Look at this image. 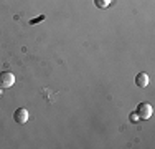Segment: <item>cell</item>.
Returning <instances> with one entry per match:
<instances>
[{"label": "cell", "instance_id": "cell-4", "mask_svg": "<svg viewBox=\"0 0 155 149\" xmlns=\"http://www.w3.org/2000/svg\"><path fill=\"white\" fill-rule=\"evenodd\" d=\"M135 85H137L139 88H145L147 85H149V74L147 73H139L137 76H135Z\"/></svg>", "mask_w": 155, "mask_h": 149}, {"label": "cell", "instance_id": "cell-3", "mask_svg": "<svg viewBox=\"0 0 155 149\" xmlns=\"http://www.w3.org/2000/svg\"><path fill=\"white\" fill-rule=\"evenodd\" d=\"M28 111L25 109V108H18V109H15V113H13V119L18 123V124H23V123L28 121Z\"/></svg>", "mask_w": 155, "mask_h": 149}, {"label": "cell", "instance_id": "cell-7", "mask_svg": "<svg viewBox=\"0 0 155 149\" xmlns=\"http://www.w3.org/2000/svg\"><path fill=\"white\" fill-rule=\"evenodd\" d=\"M41 20H45V15H40V17L33 18V20L30 22V25H35V23H38V22H41Z\"/></svg>", "mask_w": 155, "mask_h": 149}, {"label": "cell", "instance_id": "cell-8", "mask_svg": "<svg viewBox=\"0 0 155 149\" xmlns=\"http://www.w3.org/2000/svg\"><path fill=\"white\" fill-rule=\"evenodd\" d=\"M0 95H2V88H0Z\"/></svg>", "mask_w": 155, "mask_h": 149}, {"label": "cell", "instance_id": "cell-5", "mask_svg": "<svg viewBox=\"0 0 155 149\" xmlns=\"http://www.w3.org/2000/svg\"><path fill=\"white\" fill-rule=\"evenodd\" d=\"M94 3H96V7H97V9H107V7L110 5V3H112V0H94Z\"/></svg>", "mask_w": 155, "mask_h": 149}, {"label": "cell", "instance_id": "cell-1", "mask_svg": "<svg viewBox=\"0 0 155 149\" xmlns=\"http://www.w3.org/2000/svg\"><path fill=\"white\" fill-rule=\"evenodd\" d=\"M15 83V74L10 71H0V88H10Z\"/></svg>", "mask_w": 155, "mask_h": 149}, {"label": "cell", "instance_id": "cell-6", "mask_svg": "<svg viewBox=\"0 0 155 149\" xmlns=\"http://www.w3.org/2000/svg\"><path fill=\"white\" fill-rule=\"evenodd\" d=\"M129 119H130V123H139V121H140L139 114L135 113V111H134V113H130V114H129Z\"/></svg>", "mask_w": 155, "mask_h": 149}, {"label": "cell", "instance_id": "cell-2", "mask_svg": "<svg viewBox=\"0 0 155 149\" xmlns=\"http://www.w3.org/2000/svg\"><path fill=\"white\" fill-rule=\"evenodd\" d=\"M135 113L139 114L140 121L142 119H150V116H152V106H150L149 103H140L137 106V111Z\"/></svg>", "mask_w": 155, "mask_h": 149}]
</instances>
